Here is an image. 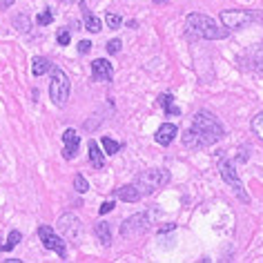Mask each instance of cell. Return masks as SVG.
Instances as JSON below:
<instances>
[{
	"label": "cell",
	"instance_id": "obj_1",
	"mask_svg": "<svg viewBox=\"0 0 263 263\" xmlns=\"http://www.w3.org/2000/svg\"><path fill=\"white\" fill-rule=\"evenodd\" d=\"M185 27H187V36L196 38V41L199 38L201 41H221V38L228 36V29L205 14H190L185 18Z\"/></svg>",
	"mask_w": 263,
	"mask_h": 263
},
{
	"label": "cell",
	"instance_id": "obj_2",
	"mask_svg": "<svg viewBox=\"0 0 263 263\" xmlns=\"http://www.w3.org/2000/svg\"><path fill=\"white\" fill-rule=\"evenodd\" d=\"M192 127L199 132V136L203 139V143H205V147L216 145L219 141L226 139V127H223V123L208 109L196 111V116L192 121Z\"/></svg>",
	"mask_w": 263,
	"mask_h": 263
},
{
	"label": "cell",
	"instance_id": "obj_3",
	"mask_svg": "<svg viewBox=\"0 0 263 263\" xmlns=\"http://www.w3.org/2000/svg\"><path fill=\"white\" fill-rule=\"evenodd\" d=\"M170 179H172V176H170L165 167H152V170H145V172L136 174L134 185L141 192V196H147V194H154L156 190L165 187Z\"/></svg>",
	"mask_w": 263,
	"mask_h": 263
},
{
	"label": "cell",
	"instance_id": "obj_4",
	"mask_svg": "<svg viewBox=\"0 0 263 263\" xmlns=\"http://www.w3.org/2000/svg\"><path fill=\"white\" fill-rule=\"evenodd\" d=\"M69 91H71V83L67 74L61 67H51V81H49V98L56 107H65L69 101Z\"/></svg>",
	"mask_w": 263,
	"mask_h": 263
},
{
	"label": "cell",
	"instance_id": "obj_5",
	"mask_svg": "<svg viewBox=\"0 0 263 263\" xmlns=\"http://www.w3.org/2000/svg\"><path fill=\"white\" fill-rule=\"evenodd\" d=\"M152 221H149V212H139L132 214L121 223V236L123 239H139L141 234H145Z\"/></svg>",
	"mask_w": 263,
	"mask_h": 263
},
{
	"label": "cell",
	"instance_id": "obj_6",
	"mask_svg": "<svg viewBox=\"0 0 263 263\" xmlns=\"http://www.w3.org/2000/svg\"><path fill=\"white\" fill-rule=\"evenodd\" d=\"M219 172H221V179L232 187V192L236 196H239V201L241 203H250V194L243 190V183H241L239 174H236V170H234V163L228 161V159H221L219 161Z\"/></svg>",
	"mask_w": 263,
	"mask_h": 263
},
{
	"label": "cell",
	"instance_id": "obj_7",
	"mask_svg": "<svg viewBox=\"0 0 263 263\" xmlns=\"http://www.w3.org/2000/svg\"><path fill=\"white\" fill-rule=\"evenodd\" d=\"M38 236H41L43 246L47 250L56 252L61 259H67V241H65L63 236H58L49 226H41V228H38Z\"/></svg>",
	"mask_w": 263,
	"mask_h": 263
},
{
	"label": "cell",
	"instance_id": "obj_8",
	"mask_svg": "<svg viewBox=\"0 0 263 263\" xmlns=\"http://www.w3.org/2000/svg\"><path fill=\"white\" fill-rule=\"evenodd\" d=\"M252 21H259V16L250 14V11H241V9H228V11H221V25L226 27L228 31L232 29H241L250 25Z\"/></svg>",
	"mask_w": 263,
	"mask_h": 263
},
{
	"label": "cell",
	"instance_id": "obj_9",
	"mask_svg": "<svg viewBox=\"0 0 263 263\" xmlns=\"http://www.w3.org/2000/svg\"><path fill=\"white\" fill-rule=\"evenodd\" d=\"M58 230H61V236L65 241L78 243L81 241V232H83V223L76 214H63L58 219Z\"/></svg>",
	"mask_w": 263,
	"mask_h": 263
},
{
	"label": "cell",
	"instance_id": "obj_10",
	"mask_svg": "<svg viewBox=\"0 0 263 263\" xmlns=\"http://www.w3.org/2000/svg\"><path fill=\"white\" fill-rule=\"evenodd\" d=\"M63 156L67 161H71V159H76V154H78V147H81V134H78L76 129H71V127H67L63 132Z\"/></svg>",
	"mask_w": 263,
	"mask_h": 263
},
{
	"label": "cell",
	"instance_id": "obj_11",
	"mask_svg": "<svg viewBox=\"0 0 263 263\" xmlns=\"http://www.w3.org/2000/svg\"><path fill=\"white\" fill-rule=\"evenodd\" d=\"M91 78L98 83H111V78H114V67H111V63L105 61V58L91 61Z\"/></svg>",
	"mask_w": 263,
	"mask_h": 263
},
{
	"label": "cell",
	"instance_id": "obj_12",
	"mask_svg": "<svg viewBox=\"0 0 263 263\" xmlns=\"http://www.w3.org/2000/svg\"><path fill=\"white\" fill-rule=\"evenodd\" d=\"M259 63H263V43L254 45L252 49L246 51V56L239 58V65H241L243 69H254Z\"/></svg>",
	"mask_w": 263,
	"mask_h": 263
},
{
	"label": "cell",
	"instance_id": "obj_13",
	"mask_svg": "<svg viewBox=\"0 0 263 263\" xmlns=\"http://www.w3.org/2000/svg\"><path fill=\"white\" fill-rule=\"evenodd\" d=\"M179 134V127H176L174 123H163L159 129H156V134H154V141L159 143V145L163 147H167L170 143L174 141V136Z\"/></svg>",
	"mask_w": 263,
	"mask_h": 263
},
{
	"label": "cell",
	"instance_id": "obj_14",
	"mask_svg": "<svg viewBox=\"0 0 263 263\" xmlns=\"http://www.w3.org/2000/svg\"><path fill=\"white\" fill-rule=\"evenodd\" d=\"M114 196H116V199H121V201H125V203H139V201H141V192L136 190L134 183L116 187V190H114Z\"/></svg>",
	"mask_w": 263,
	"mask_h": 263
},
{
	"label": "cell",
	"instance_id": "obj_15",
	"mask_svg": "<svg viewBox=\"0 0 263 263\" xmlns=\"http://www.w3.org/2000/svg\"><path fill=\"white\" fill-rule=\"evenodd\" d=\"M81 14H83V21H85V29L91 31V34H98L103 27V23L98 21V18L91 14V9L85 5V0H81Z\"/></svg>",
	"mask_w": 263,
	"mask_h": 263
},
{
	"label": "cell",
	"instance_id": "obj_16",
	"mask_svg": "<svg viewBox=\"0 0 263 263\" xmlns=\"http://www.w3.org/2000/svg\"><path fill=\"white\" fill-rule=\"evenodd\" d=\"M183 145H185L187 149H203L205 143H203V139L199 136V132H196L194 127H190V129L183 132Z\"/></svg>",
	"mask_w": 263,
	"mask_h": 263
},
{
	"label": "cell",
	"instance_id": "obj_17",
	"mask_svg": "<svg viewBox=\"0 0 263 263\" xmlns=\"http://www.w3.org/2000/svg\"><path fill=\"white\" fill-rule=\"evenodd\" d=\"M87 149H89V163L94 170H103L105 167V156L101 152V145L96 141H89L87 143Z\"/></svg>",
	"mask_w": 263,
	"mask_h": 263
},
{
	"label": "cell",
	"instance_id": "obj_18",
	"mask_svg": "<svg viewBox=\"0 0 263 263\" xmlns=\"http://www.w3.org/2000/svg\"><path fill=\"white\" fill-rule=\"evenodd\" d=\"M94 232H96V239L101 241L103 248H109V246H111V230H109V223H105V221L96 223Z\"/></svg>",
	"mask_w": 263,
	"mask_h": 263
},
{
	"label": "cell",
	"instance_id": "obj_19",
	"mask_svg": "<svg viewBox=\"0 0 263 263\" xmlns=\"http://www.w3.org/2000/svg\"><path fill=\"white\" fill-rule=\"evenodd\" d=\"M51 67H54V63H49V58H45V56H36L34 61H31V74H34L36 78L47 74Z\"/></svg>",
	"mask_w": 263,
	"mask_h": 263
},
{
	"label": "cell",
	"instance_id": "obj_20",
	"mask_svg": "<svg viewBox=\"0 0 263 263\" xmlns=\"http://www.w3.org/2000/svg\"><path fill=\"white\" fill-rule=\"evenodd\" d=\"M159 105H163V109H165V116H181V109L174 105L172 94H161L159 96Z\"/></svg>",
	"mask_w": 263,
	"mask_h": 263
},
{
	"label": "cell",
	"instance_id": "obj_21",
	"mask_svg": "<svg viewBox=\"0 0 263 263\" xmlns=\"http://www.w3.org/2000/svg\"><path fill=\"white\" fill-rule=\"evenodd\" d=\"M21 241H23V234L18 232V230H11L9 236H7V243H0V250H3V252H9V250H14Z\"/></svg>",
	"mask_w": 263,
	"mask_h": 263
},
{
	"label": "cell",
	"instance_id": "obj_22",
	"mask_svg": "<svg viewBox=\"0 0 263 263\" xmlns=\"http://www.w3.org/2000/svg\"><path fill=\"white\" fill-rule=\"evenodd\" d=\"M121 143H118V141H114V139H111V136H103V152L105 154H107V156H114V154H118V152H121Z\"/></svg>",
	"mask_w": 263,
	"mask_h": 263
},
{
	"label": "cell",
	"instance_id": "obj_23",
	"mask_svg": "<svg viewBox=\"0 0 263 263\" xmlns=\"http://www.w3.org/2000/svg\"><path fill=\"white\" fill-rule=\"evenodd\" d=\"M14 27L21 31V34H25V31H29V27H31V21H29V16H25V14H18L16 18H14Z\"/></svg>",
	"mask_w": 263,
	"mask_h": 263
},
{
	"label": "cell",
	"instance_id": "obj_24",
	"mask_svg": "<svg viewBox=\"0 0 263 263\" xmlns=\"http://www.w3.org/2000/svg\"><path fill=\"white\" fill-rule=\"evenodd\" d=\"M51 23H54V11L51 9H43L41 14L36 16V25H41V27H47Z\"/></svg>",
	"mask_w": 263,
	"mask_h": 263
},
{
	"label": "cell",
	"instance_id": "obj_25",
	"mask_svg": "<svg viewBox=\"0 0 263 263\" xmlns=\"http://www.w3.org/2000/svg\"><path fill=\"white\" fill-rule=\"evenodd\" d=\"M105 23H107L109 29H121L123 18L118 16V14H114V11H107V14H105Z\"/></svg>",
	"mask_w": 263,
	"mask_h": 263
},
{
	"label": "cell",
	"instance_id": "obj_26",
	"mask_svg": "<svg viewBox=\"0 0 263 263\" xmlns=\"http://www.w3.org/2000/svg\"><path fill=\"white\" fill-rule=\"evenodd\" d=\"M74 190H76L78 194H85L89 190V183H87V179H85L83 174H76L74 176Z\"/></svg>",
	"mask_w": 263,
	"mask_h": 263
},
{
	"label": "cell",
	"instance_id": "obj_27",
	"mask_svg": "<svg viewBox=\"0 0 263 263\" xmlns=\"http://www.w3.org/2000/svg\"><path fill=\"white\" fill-rule=\"evenodd\" d=\"M252 132L263 141V111H259V114L252 118Z\"/></svg>",
	"mask_w": 263,
	"mask_h": 263
},
{
	"label": "cell",
	"instance_id": "obj_28",
	"mask_svg": "<svg viewBox=\"0 0 263 263\" xmlns=\"http://www.w3.org/2000/svg\"><path fill=\"white\" fill-rule=\"evenodd\" d=\"M56 41H58V45H69V41H71V31L67 29V27H63V29H58V34H56Z\"/></svg>",
	"mask_w": 263,
	"mask_h": 263
},
{
	"label": "cell",
	"instance_id": "obj_29",
	"mask_svg": "<svg viewBox=\"0 0 263 263\" xmlns=\"http://www.w3.org/2000/svg\"><path fill=\"white\" fill-rule=\"evenodd\" d=\"M121 47H123L121 38H111V41L107 43V54H111V56H116V54H118V51H121Z\"/></svg>",
	"mask_w": 263,
	"mask_h": 263
},
{
	"label": "cell",
	"instance_id": "obj_30",
	"mask_svg": "<svg viewBox=\"0 0 263 263\" xmlns=\"http://www.w3.org/2000/svg\"><path fill=\"white\" fill-rule=\"evenodd\" d=\"M91 51V43L89 41H81L78 43V54H89Z\"/></svg>",
	"mask_w": 263,
	"mask_h": 263
},
{
	"label": "cell",
	"instance_id": "obj_31",
	"mask_svg": "<svg viewBox=\"0 0 263 263\" xmlns=\"http://www.w3.org/2000/svg\"><path fill=\"white\" fill-rule=\"evenodd\" d=\"M114 205H116V203H114V201H105V203H103V205H101V210H98V212H101V216H103V214H107V212H111V210H114Z\"/></svg>",
	"mask_w": 263,
	"mask_h": 263
},
{
	"label": "cell",
	"instance_id": "obj_32",
	"mask_svg": "<svg viewBox=\"0 0 263 263\" xmlns=\"http://www.w3.org/2000/svg\"><path fill=\"white\" fill-rule=\"evenodd\" d=\"M248 159H250V154H248V147H246V149L241 147V149H239V156H236V163H246Z\"/></svg>",
	"mask_w": 263,
	"mask_h": 263
},
{
	"label": "cell",
	"instance_id": "obj_33",
	"mask_svg": "<svg viewBox=\"0 0 263 263\" xmlns=\"http://www.w3.org/2000/svg\"><path fill=\"white\" fill-rule=\"evenodd\" d=\"M0 5H3V9H7V7L14 5V0H0Z\"/></svg>",
	"mask_w": 263,
	"mask_h": 263
},
{
	"label": "cell",
	"instance_id": "obj_34",
	"mask_svg": "<svg viewBox=\"0 0 263 263\" xmlns=\"http://www.w3.org/2000/svg\"><path fill=\"white\" fill-rule=\"evenodd\" d=\"M254 71H256V74H261V76H263V63H259V65H256V67H254Z\"/></svg>",
	"mask_w": 263,
	"mask_h": 263
},
{
	"label": "cell",
	"instance_id": "obj_35",
	"mask_svg": "<svg viewBox=\"0 0 263 263\" xmlns=\"http://www.w3.org/2000/svg\"><path fill=\"white\" fill-rule=\"evenodd\" d=\"M127 27H129V29H136V27H139V23H136V21H129Z\"/></svg>",
	"mask_w": 263,
	"mask_h": 263
},
{
	"label": "cell",
	"instance_id": "obj_36",
	"mask_svg": "<svg viewBox=\"0 0 263 263\" xmlns=\"http://www.w3.org/2000/svg\"><path fill=\"white\" fill-rule=\"evenodd\" d=\"M58 3H63V5H71V3H76V0H58Z\"/></svg>",
	"mask_w": 263,
	"mask_h": 263
},
{
	"label": "cell",
	"instance_id": "obj_37",
	"mask_svg": "<svg viewBox=\"0 0 263 263\" xmlns=\"http://www.w3.org/2000/svg\"><path fill=\"white\" fill-rule=\"evenodd\" d=\"M152 3H156V5H161V3H167V0H152Z\"/></svg>",
	"mask_w": 263,
	"mask_h": 263
},
{
	"label": "cell",
	"instance_id": "obj_38",
	"mask_svg": "<svg viewBox=\"0 0 263 263\" xmlns=\"http://www.w3.org/2000/svg\"><path fill=\"white\" fill-rule=\"evenodd\" d=\"M259 21H261V23H263V16H259Z\"/></svg>",
	"mask_w": 263,
	"mask_h": 263
}]
</instances>
